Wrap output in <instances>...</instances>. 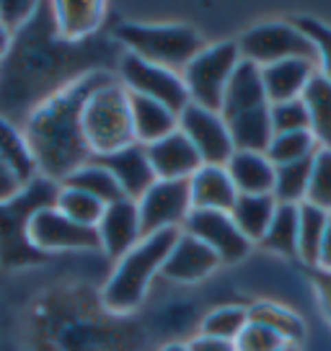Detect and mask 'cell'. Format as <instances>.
I'll return each instance as SVG.
<instances>
[{
	"label": "cell",
	"instance_id": "1",
	"mask_svg": "<svg viewBox=\"0 0 331 351\" xmlns=\"http://www.w3.org/2000/svg\"><path fill=\"white\" fill-rule=\"evenodd\" d=\"M111 77L117 75L106 70H86L26 114L21 130L42 178L60 186L76 168L93 158L83 134V104Z\"/></svg>",
	"mask_w": 331,
	"mask_h": 351
},
{
	"label": "cell",
	"instance_id": "2",
	"mask_svg": "<svg viewBox=\"0 0 331 351\" xmlns=\"http://www.w3.org/2000/svg\"><path fill=\"white\" fill-rule=\"evenodd\" d=\"M181 230H163L145 235L135 248L114 261L109 279L101 289V305L114 315H127L145 302L155 276H161L166 256Z\"/></svg>",
	"mask_w": 331,
	"mask_h": 351
},
{
	"label": "cell",
	"instance_id": "3",
	"mask_svg": "<svg viewBox=\"0 0 331 351\" xmlns=\"http://www.w3.org/2000/svg\"><path fill=\"white\" fill-rule=\"evenodd\" d=\"M114 39L124 47V52L137 55L181 73L194 57L207 47L205 34L192 23H145L122 21L114 29Z\"/></svg>",
	"mask_w": 331,
	"mask_h": 351
},
{
	"label": "cell",
	"instance_id": "4",
	"mask_svg": "<svg viewBox=\"0 0 331 351\" xmlns=\"http://www.w3.org/2000/svg\"><path fill=\"white\" fill-rule=\"evenodd\" d=\"M83 134L93 158L109 155L135 143L130 93L117 77L96 88L83 104Z\"/></svg>",
	"mask_w": 331,
	"mask_h": 351
},
{
	"label": "cell",
	"instance_id": "5",
	"mask_svg": "<svg viewBox=\"0 0 331 351\" xmlns=\"http://www.w3.org/2000/svg\"><path fill=\"white\" fill-rule=\"evenodd\" d=\"M241 62V52L236 42H215L207 44L184 70V86H187L189 101L205 106L210 111H220L225 88L231 83L233 70Z\"/></svg>",
	"mask_w": 331,
	"mask_h": 351
},
{
	"label": "cell",
	"instance_id": "6",
	"mask_svg": "<svg viewBox=\"0 0 331 351\" xmlns=\"http://www.w3.org/2000/svg\"><path fill=\"white\" fill-rule=\"evenodd\" d=\"M55 191L57 184L39 176L32 186L23 189L21 197H16L8 204H0V256H3V261L26 263L42 256L26 241V225L36 209L55 202Z\"/></svg>",
	"mask_w": 331,
	"mask_h": 351
},
{
	"label": "cell",
	"instance_id": "7",
	"mask_svg": "<svg viewBox=\"0 0 331 351\" xmlns=\"http://www.w3.org/2000/svg\"><path fill=\"white\" fill-rule=\"evenodd\" d=\"M241 60L259 67L275 65L282 60H310L316 62V49L308 36L290 21H264L246 29L238 39Z\"/></svg>",
	"mask_w": 331,
	"mask_h": 351
},
{
	"label": "cell",
	"instance_id": "8",
	"mask_svg": "<svg viewBox=\"0 0 331 351\" xmlns=\"http://www.w3.org/2000/svg\"><path fill=\"white\" fill-rule=\"evenodd\" d=\"M117 80L124 86L127 93L161 101V104H166L168 109H174L176 114H181L192 104L181 73L168 70L163 65H155V62H148V60L130 55V52H124L119 57Z\"/></svg>",
	"mask_w": 331,
	"mask_h": 351
},
{
	"label": "cell",
	"instance_id": "9",
	"mask_svg": "<svg viewBox=\"0 0 331 351\" xmlns=\"http://www.w3.org/2000/svg\"><path fill=\"white\" fill-rule=\"evenodd\" d=\"M26 241L36 253H60V251H99L96 228L78 225L52 204L36 209L26 225Z\"/></svg>",
	"mask_w": 331,
	"mask_h": 351
},
{
	"label": "cell",
	"instance_id": "10",
	"mask_svg": "<svg viewBox=\"0 0 331 351\" xmlns=\"http://www.w3.org/2000/svg\"><path fill=\"white\" fill-rule=\"evenodd\" d=\"M179 132L197 150L202 165H225L236 153L228 124L220 111H210L197 104H189L179 114Z\"/></svg>",
	"mask_w": 331,
	"mask_h": 351
},
{
	"label": "cell",
	"instance_id": "11",
	"mask_svg": "<svg viewBox=\"0 0 331 351\" xmlns=\"http://www.w3.org/2000/svg\"><path fill=\"white\" fill-rule=\"evenodd\" d=\"M143 235L163 230H181L192 212L189 181H161L155 178L153 186L137 199Z\"/></svg>",
	"mask_w": 331,
	"mask_h": 351
},
{
	"label": "cell",
	"instance_id": "12",
	"mask_svg": "<svg viewBox=\"0 0 331 351\" xmlns=\"http://www.w3.org/2000/svg\"><path fill=\"white\" fill-rule=\"evenodd\" d=\"M181 230L205 243L220 258V263H238L251 251V243L246 241V235L238 230L231 212L192 209Z\"/></svg>",
	"mask_w": 331,
	"mask_h": 351
},
{
	"label": "cell",
	"instance_id": "13",
	"mask_svg": "<svg viewBox=\"0 0 331 351\" xmlns=\"http://www.w3.org/2000/svg\"><path fill=\"white\" fill-rule=\"evenodd\" d=\"M96 235H99V251H104V256H109L111 261H117L130 248H135L145 238L137 202L124 197L106 204L96 225Z\"/></svg>",
	"mask_w": 331,
	"mask_h": 351
},
{
	"label": "cell",
	"instance_id": "14",
	"mask_svg": "<svg viewBox=\"0 0 331 351\" xmlns=\"http://www.w3.org/2000/svg\"><path fill=\"white\" fill-rule=\"evenodd\" d=\"M218 266H220V258L205 243L181 230L166 256L161 276L174 285H197L202 279H207Z\"/></svg>",
	"mask_w": 331,
	"mask_h": 351
},
{
	"label": "cell",
	"instance_id": "15",
	"mask_svg": "<svg viewBox=\"0 0 331 351\" xmlns=\"http://www.w3.org/2000/svg\"><path fill=\"white\" fill-rule=\"evenodd\" d=\"M145 153H148L155 178L161 181H189L202 168L197 150L179 130L145 145Z\"/></svg>",
	"mask_w": 331,
	"mask_h": 351
},
{
	"label": "cell",
	"instance_id": "16",
	"mask_svg": "<svg viewBox=\"0 0 331 351\" xmlns=\"http://www.w3.org/2000/svg\"><path fill=\"white\" fill-rule=\"evenodd\" d=\"M49 11L57 39L67 44L93 36L106 21V3L101 0H57Z\"/></svg>",
	"mask_w": 331,
	"mask_h": 351
},
{
	"label": "cell",
	"instance_id": "17",
	"mask_svg": "<svg viewBox=\"0 0 331 351\" xmlns=\"http://www.w3.org/2000/svg\"><path fill=\"white\" fill-rule=\"evenodd\" d=\"M99 163H104L111 171V176L117 178L122 194L127 199H137L143 197L148 189L153 186L155 173L150 168V160H148V153H145V145L133 143L124 145L122 150H114L109 155H99L96 158Z\"/></svg>",
	"mask_w": 331,
	"mask_h": 351
},
{
	"label": "cell",
	"instance_id": "18",
	"mask_svg": "<svg viewBox=\"0 0 331 351\" xmlns=\"http://www.w3.org/2000/svg\"><path fill=\"white\" fill-rule=\"evenodd\" d=\"M262 106H269L264 93V80H262V67L249 62V60H241L238 67L233 70L231 83H228L225 96H222V119H231L236 114H246V111L262 109Z\"/></svg>",
	"mask_w": 331,
	"mask_h": 351
},
{
	"label": "cell",
	"instance_id": "19",
	"mask_svg": "<svg viewBox=\"0 0 331 351\" xmlns=\"http://www.w3.org/2000/svg\"><path fill=\"white\" fill-rule=\"evenodd\" d=\"M189 197H192V209L231 212L238 199V191L233 186L225 165H202L189 178Z\"/></svg>",
	"mask_w": 331,
	"mask_h": 351
},
{
	"label": "cell",
	"instance_id": "20",
	"mask_svg": "<svg viewBox=\"0 0 331 351\" xmlns=\"http://www.w3.org/2000/svg\"><path fill=\"white\" fill-rule=\"evenodd\" d=\"M316 73H319V67L310 60H282V62L262 67L266 101L279 104V101L300 99Z\"/></svg>",
	"mask_w": 331,
	"mask_h": 351
},
{
	"label": "cell",
	"instance_id": "21",
	"mask_svg": "<svg viewBox=\"0 0 331 351\" xmlns=\"http://www.w3.org/2000/svg\"><path fill=\"white\" fill-rule=\"evenodd\" d=\"M130 117H133L135 143L140 145H150L179 130L176 111L168 109L161 101L135 96V93H130Z\"/></svg>",
	"mask_w": 331,
	"mask_h": 351
},
{
	"label": "cell",
	"instance_id": "22",
	"mask_svg": "<svg viewBox=\"0 0 331 351\" xmlns=\"http://www.w3.org/2000/svg\"><path fill=\"white\" fill-rule=\"evenodd\" d=\"M225 171L238 194H272L275 189V163L266 153L236 150L225 163Z\"/></svg>",
	"mask_w": 331,
	"mask_h": 351
},
{
	"label": "cell",
	"instance_id": "23",
	"mask_svg": "<svg viewBox=\"0 0 331 351\" xmlns=\"http://www.w3.org/2000/svg\"><path fill=\"white\" fill-rule=\"evenodd\" d=\"M275 212L277 199L272 194H238L231 209V217L238 225V230L246 235V241L254 245V243H262Z\"/></svg>",
	"mask_w": 331,
	"mask_h": 351
},
{
	"label": "cell",
	"instance_id": "24",
	"mask_svg": "<svg viewBox=\"0 0 331 351\" xmlns=\"http://www.w3.org/2000/svg\"><path fill=\"white\" fill-rule=\"evenodd\" d=\"M231 140L236 150H249V153H266V147L275 137L272 119H269V106L236 114L231 119H225Z\"/></svg>",
	"mask_w": 331,
	"mask_h": 351
},
{
	"label": "cell",
	"instance_id": "25",
	"mask_svg": "<svg viewBox=\"0 0 331 351\" xmlns=\"http://www.w3.org/2000/svg\"><path fill=\"white\" fill-rule=\"evenodd\" d=\"M0 158L19 173V178L26 186L39 178L36 160H34L32 147L23 137V130L11 117H3V114H0Z\"/></svg>",
	"mask_w": 331,
	"mask_h": 351
},
{
	"label": "cell",
	"instance_id": "26",
	"mask_svg": "<svg viewBox=\"0 0 331 351\" xmlns=\"http://www.w3.org/2000/svg\"><path fill=\"white\" fill-rule=\"evenodd\" d=\"M249 320L269 328L275 336H279V339L285 341V343H295V346H300V341H303V336H306L303 318H300L298 313H293L290 307L279 305V302L262 300V302L249 305Z\"/></svg>",
	"mask_w": 331,
	"mask_h": 351
},
{
	"label": "cell",
	"instance_id": "27",
	"mask_svg": "<svg viewBox=\"0 0 331 351\" xmlns=\"http://www.w3.org/2000/svg\"><path fill=\"white\" fill-rule=\"evenodd\" d=\"M62 184L86 191V194H91L93 199H99L101 204H111V202L124 199L119 184H117V178H114L109 168L104 163H99L96 158H91L89 163H83L80 168H76Z\"/></svg>",
	"mask_w": 331,
	"mask_h": 351
},
{
	"label": "cell",
	"instance_id": "28",
	"mask_svg": "<svg viewBox=\"0 0 331 351\" xmlns=\"http://www.w3.org/2000/svg\"><path fill=\"white\" fill-rule=\"evenodd\" d=\"M300 99L308 111L313 137L321 147H331V80L316 73Z\"/></svg>",
	"mask_w": 331,
	"mask_h": 351
},
{
	"label": "cell",
	"instance_id": "29",
	"mask_svg": "<svg viewBox=\"0 0 331 351\" xmlns=\"http://www.w3.org/2000/svg\"><path fill=\"white\" fill-rule=\"evenodd\" d=\"M326 222H329V212L313 207L308 202L298 204V258L310 269L319 266Z\"/></svg>",
	"mask_w": 331,
	"mask_h": 351
},
{
	"label": "cell",
	"instance_id": "30",
	"mask_svg": "<svg viewBox=\"0 0 331 351\" xmlns=\"http://www.w3.org/2000/svg\"><path fill=\"white\" fill-rule=\"evenodd\" d=\"M259 245L277 256L298 258V204H277L269 230Z\"/></svg>",
	"mask_w": 331,
	"mask_h": 351
},
{
	"label": "cell",
	"instance_id": "31",
	"mask_svg": "<svg viewBox=\"0 0 331 351\" xmlns=\"http://www.w3.org/2000/svg\"><path fill=\"white\" fill-rule=\"evenodd\" d=\"M310 165L313 158L306 160H295V163L275 165V189L272 197L277 204H303L308 197V184H310Z\"/></svg>",
	"mask_w": 331,
	"mask_h": 351
},
{
	"label": "cell",
	"instance_id": "32",
	"mask_svg": "<svg viewBox=\"0 0 331 351\" xmlns=\"http://www.w3.org/2000/svg\"><path fill=\"white\" fill-rule=\"evenodd\" d=\"M52 207H55L57 212H62L65 217H70L73 222H78V225L96 228L106 204H101L99 199H93L91 194L80 191V189L60 184L57 191H55V202H52Z\"/></svg>",
	"mask_w": 331,
	"mask_h": 351
},
{
	"label": "cell",
	"instance_id": "33",
	"mask_svg": "<svg viewBox=\"0 0 331 351\" xmlns=\"http://www.w3.org/2000/svg\"><path fill=\"white\" fill-rule=\"evenodd\" d=\"M249 326V307L243 305H220L212 307L210 313L199 323V336H210V339L231 341L241 336V330Z\"/></svg>",
	"mask_w": 331,
	"mask_h": 351
},
{
	"label": "cell",
	"instance_id": "34",
	"mask_svg": "<svg viewBox=\"0 0 331 351\" xmlns=\"http://www.w3.org/2000/svg\"><path fill=\"white\" fill-rule=\"evenodd\" d=\"M319 140L313 137L310 130L303 132H285V134H275L272 143L266 147V158L275 165L295 163V160H306L319 153Z\"/></svg>",
	"mask_w": 331,
	"mask_h": 351
},
{
	"label": "cell",
	"instance_id": "35",
	"mask_svg": "<svg viewBox=\"0 0 331 351\" xmlns=\"http://www.w3.org/2000/svg\"><path fill=\"white\" fill-rule=\"evenodd\" d=\"M306 202L331 215V147H319V153L313 155Z\"/></svg>",
	"mask_w": 331,
	"mask_h": 351
},
{
	"label": "cell",
	"instance_id": "36",
	"mask_svg": "<svg viewBox=\"0 0 331 351\" xmlns=\"http://www.w3.org/2000/svg\"><path fill=\"white\" fill-rule=\"evenodd\" d=\"M293 23H295L300 32L308 36V42L313 44L319 73L331 80V26L319 21V19H310V16H303V19H298V21H293Z\"/></svg>",
	"mask_w": 331,
	"mask_h": 351
},
{
	"label": "cell",
	"instance_id": "37",
	"mask_svg": "<svg viewBox=\"0 0 331 351\" xmlns=\"http://www.w3.org/2000/svg\"><path fill=\"white\" fill-rule=\"evenodd\" d=\"M269 119H272V130H275V134L310 130V119H308V111H306L303 99L269 104Z\"/></svg>",
	"mask_w": 331,
	"mask_h": 351
},
{
	"label": "cell",
	"instance_id": "38",
	"mask_svg": "<svg viewBox=\"0 0 331 351\" xmlns=\"http://www.w3.org/2000/svg\"><path fill=\"white\" fill-rule=\"evenodd\" d=\"M39 11V3L34 0H0V23L16 36L23 32Z\"/></svg>",
	"mask_w": 331,
	"mask_h": 351
},
{
	"label": "cell",
	"instance_id": "39",
	"mask_svg": "<svg viewBox=\"0 0 331 351\" xmlns=\"http://www.w3.org/2000/svg\"><path fill=\"white\" fill-rule=\"evenodd\" d=\"M282 346H287L285 341L275 336L269 328L259 326V323H251L241 330V336L236 339V349L238 351H279Z\"/></svg>",
	"mask_w": 331,
	"mask_h": 351
},
{
	"label": "cell",
	"instance_id": "40",
	"mask_svg": "<svg viewBox=\"0 0 331 351\" xmlns=\"http://www.w3.org/2000/svg\"><path fill=\"white\" fill-rule=\"evenodd\" d=\"M29 186H32V184H29ZM23 189H26V184L19 178V173L0 158V204H8V202H13L16 197H21Z\"/></svg>",
	"mask_w": 331,
	"mask_h": 351
},
{
	"label": "cell",
	"instance_id": "41",
	"mask_svg": "<svg viewBox=\"0 0 331 351\" xmlns=\"http://www.w3.org/2000/svg\"><path fill=\"white\" fill-rule=\"evenodd\" d=\"M313 285L319 289L321 307H323V313H326V318H329V323H331V271L313 269Z\"/></svg>",
	"mask_w": 331,
	"mask_h": 351
},
{
	"label": "cell",
	"instance_id": "42",
	"mask_svg": "<svg viewBox=\"0 0 331 351\" xmlns=\"http://www.w3.org/2000/svg\"><path fill=\"white\" fill-rule=\"evenodd\" d=\"M189 343V351H238L236 349V343L231 341H220V339H210V336H194Z\"/></svg>",
	"mask_w": 331,
	"mask_h": 351
},
{
	"label": "cell",
	"instance_id": "43",
	"mask_svg": "<svg viewBox=\"0 0 331 351\" xmlns=\"http://www.w3.org/2000/svg\"><path fill=\"white\" fill-rule=\"evenodd\" d=\"M316 269H321V271H331V215H329V222H326V232H323L319 266H316Z\"/></svg>",
	"mask_w": 331,
	"mask_h": 351
},
{
	"label": "cell",
	"instance_id": "44",
	"mask_svg": "<svg viewBox=\"0 0 331 351\" xmlns=\"http://www.w3.org/2000/svg\"><path fill=\"white\" fill-rule=\"evenodd\" d=\"M11 47H13V34L0 23V60L11 55Z\"/></svg>",
	"mask_w": 331,
	"mask_h": 351
},
{
	"label": "cell",
	"instance_id": "45",
	"mask_svg": "<svg viewBox=\"0 0 331 351\" xmlns=\"http://www.w3.org/2000/svg\"><path fill=\"white\" fill-rule=\"evenodd\" d=\"M158 351H189V343H184V341H174V343H166L163 349Z\"/></svg>",
	"mask_w": 331,
	"mask_h": 351
},
{
	"label": "cell",
	"instance_id": "46",
	"mask_svg": "<svg viewBox=\"0 0 331 351\" xmlns=\"http://www.w3.org/2000/svg\"><path fill=\"white\" fill-rule=\"evenodd\" d=\"M279 351H300V346H295V343H287V346H282Z\"/></svg>",
	"mask_w": 331,
	"mask_h": 351
}]
</instances>
